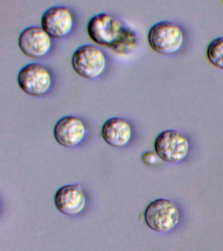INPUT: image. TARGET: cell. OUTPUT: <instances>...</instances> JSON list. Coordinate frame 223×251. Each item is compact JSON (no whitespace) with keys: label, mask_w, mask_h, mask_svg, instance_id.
<instances>
[{"label":"cell","mask_w":223,"mask_h":251,"mask_svg":"<svg viewBox=\"0 0 223 251\" xmlns=\"http://www.w3.org/2000/svg\"><path fill=\"white\" fill-rule=\"evenodd\" d=\"M87 31L92 40L119 54H130L138 47L137 33L117 17L101 13L89 20Z\"/></svg>","instance_id":"cell-1"},{"label":"cell","mask_w":223,"mask_h":251,"mask_svg":"<svg viewBox=\"0 0 223 251\" xmlns=\"http://www.w3.org/2000/svg\"><path fill=\"white\" fill-rule=\"evenodd\" d=\"M181 27L173 22L163 21L152 25L148 33L149 44L152 50L162 55L175 54L184 43Z\"/></svg>","instance_id":"cell-2"},{"label":"cell","mask_w":223,"mask_h":251,"mask_svg":"<svg viewBox=\"0 0 223 251\" xmlns=\"http://www.w3.org/2000/svg\"><path fill=\"white\" fill-rule=\"evenodd\" d=\"M144 219L152 231L168 233L179 223V209L171 200L160 198L149 204L145 211Z\"/></svg>","instance_id":"cell-3"},{"label":"cell","mask_w":223,"mask_h":251,"mask_svg":"<svg viewBox=\"0 0 223 251\" xmlns=\"http://www.w3.org/2000/svg\"><path fill=\"white\" fill-rule=\"evenodd\" d=\"M72 66L77 74L87 79L99 77L106 67V57L103 51L93 44L78 47L72 58Z\"/></svg>","instance_id":"cell-4"},{"label":"cell","mask_w":223,"mask_h":251,"mask_svg":"<svg viewBox=\"0 0 223 251\" xmlns=\"http://www.w3.org/2000/svg\"><path fill=\"white\" fill-rule=\"evenodd\" d=\"M189 141L181 131L167 129L158 135L154 141L156 154L164 162L177 164L187 157Z\"/></svg>","instance_id":"cell-5"},{"label":"cell","mask_w":223,"mask_h":251,"mask_svg":"<svg viewBox=\"0 0 223 251\" xmlns=\"http://www.w3.org/2000/svg\"><path fill=\"white\" fill-rule=\"evenodd\" d=\"M17 80L21 89L32 96L45 95L52 84V76L48 69L35 62L23 67L19 73Z\"/></svg>","instance_id":"cell-6"},{"label":"cell","mask_w":223,"mask_h":251,"mask_svg":"<svg viewBox=\"0 0 223 251\" xmlns=\"http://www.w3.org/2000/svg\"><path fill=\"white\" fill-rule=\"evenodd\" d=\"M74 25L73 14L66 6H52L43 14L42 27L53 38L66 37L72 30Z\"/></svg>","instance_id":"cell-7"},{"label":"cell","mask_w":223,"mask_h":251,"mask_svg":"<svg viewBox=\"0 0 223 251\" xmlns=\"http://www.w3.org/2000/svg\"><path fill=\"white\" fill-rule=\"evenodd\" d=\"M19 46L27 56L41 58L50 52L52 46L51 37L42 27L32 25L21 31Z\"/></svg>","instance_id":"cell-8"},{"label":"cell","mask_w":223,"mask_h":251,"mask_svg":"<svg viewBox=\"0 0 223 251\" xmlns=\"http://www.w3.org/2000/svg\"><path fill=\"white\" fill-rule=\"evenodd\" d=\"M54 136L60 145L66 148L77 146L87 133L85 123L75 116H66L58 120L54 127Z\"/></svg>","instance_id":"cell-9"},{"label":"cell","mask_w":223,"mask_h":251,"mask_svg":"<svg viewBox=\"0 0 223 251\" xmlns=\"http://www.w3.org/2000/svg\"><path fill=\"white\" fill-rule=\"evenodd\" d=\"M54 203L64 215H79L86 205L85 194L81 184H68L59 188L54 196Z\"/></svg>","instance_id":"cell-10"},{"label":"cell","mask_w":223,"mask_h":251,"mask_svg":"<svg viewBox=\"0 0 223 251\" xmlns=\"http://www.w3.org/2000/svg\"><path fill=\"white\" fill-rule=\"evenodd\" d=\"M132 135L131 125L120 117L111 118L105 121L101 128V136L111 147L121 148L130 142Z\"/></svg>","instance_id":"cell-11"},{"label":"cell","mask_w":223,"mask_h":251,"mask_svg":"<svg viewBox=\"0 0 223 251\" xmlns=\"http://www.w3.org/2000/svg\"><path fill=\"white\" fill-rule=\"evenodd\" d=\"M207 57L211 64L223 70V36L211 41L207 49Z\"/></svg>","instance_id":"cell-12"},{"label":"cell","mask_w":223,"mask_h":251,"mask_svg":"<svg viewBox=\"0 0 223 251\" xmlns=\"http://www.w3.org/2000/svg\"><path fill=\"white\" fill-rule=\"evenodd\" d=\"M142 160L144 161L145 164L148 165L152 164L155 162V156H154L153 153L150 152H145L142 155Z\"/></svg>","instance_id":"cell-13"}]
</instances>
